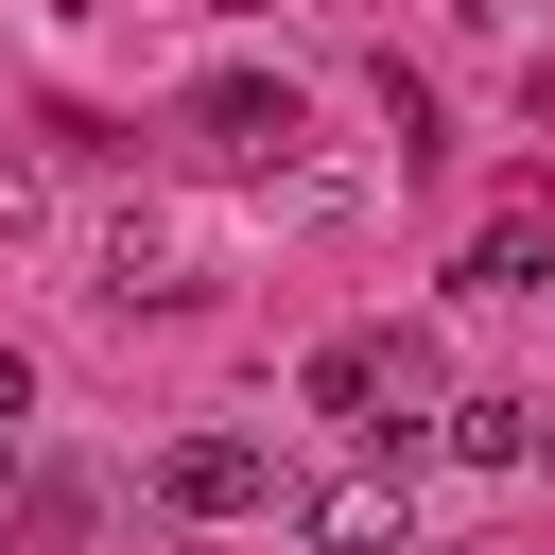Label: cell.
Masks as SVG:
<instances>
[{"mask_svg":"<svg viewBox=\"0 0 555 555\" xmlns=\"http://www.w3.org/2000/svg\"><path fill=\"white\" fill-rule=\"evenodd\" d=\"M87 295H121V312H173V295H191V243H173V208H104V225H87Z\"/></svg>","mask_w":555,"mask_h":555,"instance_id":"cell-4","label":"cell"},{"mask_svg":"<svg viewBox=\"0 0 555 555\" xmlns=\"http://www.w3.org/2000/svg\"><path fill=\"white\" fill-rule=\"evenodd\" d=\"M538 260H555V225H538V208H503V225L468 243V295H538Z\"/></svg>","mask_w":555,"mask_h":555,"instance_id":"cell-7","label":"cell"},{"mask_svg":"<svg viewBox=\"0 0 555 555\" xmlns=\"http://www.w3.org/2000/svg\"><path fill=\"white\" fill-rule=\"evenodd\" d=\"M295 538H312V555H399V486H382V468H312V486H295Z\"/></svg>","mask_w":555,"mask_h":555,"instance_id":"cell-5","label":"cell"},{"mask_svg":"<svg viewBox=\"0 0 555 555\" xmlns=\"http://www.w3.org/2000/svg\"><path fill=\"white\" fill-rule=\"evenodd\" d=\"M434 451L451 468H538V399H434Z\"/></svg>","mask_w":555,"mask_h":555,"instance_id":"cell-6","label":"cell"},{"mask_svg":"<svg viewBox=\"0 0 555 555\" xmlns=\"http://www.w3.org/2000/svg\"><path fill=\"white\" fill-rule=\"evenodd\" d=\"M0 225H17V243H52V225H69V191H52L35 156H0Z\"/></svg>","mask_w":555,"mask_h":555,"instance_id":"cell-8","label":"cell"},{"mask_svg":"<svg viewBox=\"0 0 555 555\" xmlns=\"http://www.w3.org/2000/svg\"><path fill=\"white\" fill-rule=\"evenodd\" d=\"M156 503H173V520H260V503H278V451H260V434H173V451H156Z\"/></svg>","mask_w":555,"mask_h":555,"instance_id":"cell-3","label":"cell"},{"mask_svg":"<svg viewBox=\"0 0 555 555\" xmlns=\"http://www.w3.org/2000/svg\"><path fill=\"white\" fill-rule=\"evenodd\" d=\"M173 139H191L208 173H295V139H312V87H295V69H208V87L173 104Z\"/></svg>","mask_w":555,"mask_h":555,"instance_id":"cell-1","label":"cell"},{"mask_svg":"<svg viewBox=\"0 0 555 555\" xmlns=\"http://www.w3.org/2000/svg\"><path fill=\"white\" fill-rule=\"evenodd\" d=\"M295 399H312L330 434H416V416H434V347H416V330H330Z\"/></svg>","mask_w":555,"mask_h":555,"instance_id":"cell-2","label":"cell"}]
</instances>
